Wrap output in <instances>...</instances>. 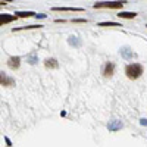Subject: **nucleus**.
Masks as SVG:
<instances>
[{
	"label": "nucleus",
	"mask_w": 147,
	"mask_h": 147,
	"mask_svg": "<svg viewBox=\"0 0 147 147\" xmlns=\"http://www.w3.org/2000/svg\"><path fill=\"white\" fill-rule=\"evenodd\" d=\"M125 75L129 80H137L143 75V66L140 63H129L125 68Z\"/></svg>",
	"instance_id": "nucleus-1"
},
{
	"label": "nucleus",
	"mask_w": 147,
	"mask_h": 147,
	"mask_svg": "<svg viewBox=\"0 0 147 147\" xmlns=\"http://www.w3.org/2000/svg\"><path fill=\"white\" fill-rule=\"evenodd\" d=\"M122 6H124V2H100L94 5V9H121Z\"/></svg>",
	"instance_id": "nucleus-2"
},
{
	"label": "nucleus",
	"mask_w": 147,
	"mask_h": 147,
	"mask_svg": "<svg viewBox=\"0 0 147 147\" xmlns=\"http://www.w3.org/2000/svg\"><path fill=\"white\" fill-rule=\"evenodd\" d=\"M0 84L3 87H12V85H15V80L9 75H6L5 72H0Z\"/></svg>",
	"instance_id": "nucleus-3"
},
{
	"label": "nucleus",
	"mask_w": 147,
	"mask_h": 147,
	"mask_svg": "<svg viewBox=\"0 0 147 147\" xmlns=\"http://www.w3.org/2000/svg\"><path fill=\"white\" fill-rule=\"evenodd\" d=\"M113 72H115V63H112V62H106L105 66H103V77L110 78V77L113 75Z\"/></svg>",
	"instance_id": "nucleus-4"
},
{
	"label": "nucleus",
	"mask_w": 147,
	"mask_h": 147,
	"mask_svg": "<svg viewBox=\"0 0 147 147\" xmlns=\"http://www.w3.org/2000/svg\"><path fill=\"white\" fill-rule=\"evenodd\" d=\"M7 65H9L10 69H18L19 65H21V57H18V56H12V57L7 60Z\"/></svg>",
	"instance_id": "nucleus-5"
},
{
	"label": "nucleus",
	"mask_w": 147,
	"mask_h": 147,
	"mask_svg": "<svg viewBox=\"0 0 147 147\" xmlns=\"http://www.w3.org/2000/svg\"><path fill=\"white\" fill-rule=\"evenodd\" d=\"M122 127H124V125H122L121 121H112V122H109V124H107V129L109 131H119Z\"/></svg>",
	"instance_id": "nucleus-6"
},
{
	"label": "nucleus",
	"mask_w": 147,
	"mask_h": 147,
	"mask_svg": "<svg viewBox=\"0 0 147 147\" xmlns=\"http://www.w3.org/2000/svg\"><path fill=\"white\" fill-rule=\"evenodd\" d=\"M16 16H12V15H0V25H5V24H9L12 21H15Z\"/></svg>",
	"instance_id": "nucleus-7"
},
{
	"label": "nucleus",
	"mask_w": 147,
	"mask_h": 147,
	"mask_svg": "<svg viewBox=\"0 0 147 147\" xmlns=\"http://www.w3.org/2000/svg\"><path fill=\"white\" fill-rule=\"evenodd\" d=\"M44 66L46 68H57V60L56 59H46L44 60Z\"/></svg>",
	"instance_id": "nucleus-8"
},
{
	"label": "nucleus",
	"mask_w": 147,
	"mask_h": 147,
	"mask_svg": "<svg viewBox=\"0 0 147 147\" xmlns=\"http://www.w3.org/2000/svg\"><path fill=\"white\" fill-rule=\"evenodd\" d=\"M118 16L119 18H125V19H131V18H136L137 13H134V12H121Z\"/></svg>",
	"instance_id": "nucleus-9"
},
{
	"label": "nucleus",
	"mask_w": 147,
	"mask_h": 147,
	"mask_svg": "<svg viewBox=\"0 0 147 147\" xmlns=\"http://www.w3.org/2000/svg\"><path fill=\"white\" fill-rule=\"evenodd\" d=\"M35 13L34 12H16L15 16H19V18H30V16H34Z\"/></svg>",
	"instance_id": "nucleus-10"
},
{
	"label": "nucleus",
	"mask_w": 147,
	"mask_h": 147,
	"mask_svg": "<svg viewBox=\"0 0 147 147\" xmlns=\"http://www.w3.org/2000/svg\"><path fill=\"white\" fill-rule=\"evenodd\" d=\"M121 53H122V56H124V57H127V59H128V57H132V56H134V53H132V52L129 50L128 47H124V49H122V50H121Z\"/></svg>",
	"instance_id": "nucleus-11"
},
{
	"label": "nucleus",
	"mask_w": 147,
	"mask_h": 147,
	"mask_svg": "<svg viewBox=\"0 0 147 147\" xmlns=\"http://www.w3.org/2000/svg\"><path fill=\"white\" fill-rule=\"evenodd\" d=\"M100 27H121V24H118V22H100L99 24Z\"/></svg>",
	"instance_id": "nucleus-12"
},
{
	"label": "nucleus",
	"mask_w": 147,
	"mask_h": 147,
	"mask_svg": "<svg viewBox=\"0 0 147 147\" xmlns=\"http://www.w3.org/2000/svg\"><path fill=\"white\" fill-rule=\"evenodd\" d=\"M30 62H31V65H34V63L37 62V57H35V55H32V56H30Z\"/></svg>",
	"instance_id": "nucleus-13"
},
{
	"label": "nucleus",
	"mask_w": 147,
	"mask_h": 147,
	"mask_svg": "<svg viewBox=\"0 0 147 147\" xmlns=\"http://www.w3.org/2000/svg\"><path fill=\"white\" fill-rule=\"evenodd\" d=\"M140 124L144 125V127H147V119H140Z\"/></svg>",
	"instance_id": "nucleus-14"
},
{
	"label": "nucleus",
	"mask_w": 147,
	"mask_h": 147,
	"mask_svg": "<svg viewBox=\"0 0 147 147\" xmlns=\"http://www.w3.org/2000/svg\"><path fill=\"white\" fill-rule=\"evenodd\" d=\"M35 18H40V19H43V18H46V15H43V13H40V15H37Z\"/></svg>",
	"instance_id": "nucleus-15"
}]
</instances>
